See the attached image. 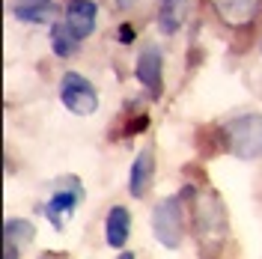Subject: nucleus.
Masks as SVG:
<instances>
[{
    "label": "nucleus",
    "mask_w": 262,
    "mask_h": 259,
    "mask_svg": "<svg viewBox=\"0 0 262 259\" xmlns=\"http://www.w3.org/2000/svg\"><path fill=\"white\" fill-rule=\"evenodd\" d=\"M3 232H6V235H3V244H9V247H15V250H24V247L33 242L36 227H33L30 221H24V218H12V221H6Z\"/></svg>",
    "instance_id": "nucleus-12"
},
{
    "label": "nucleus",
    "mask_w": 262,
    "mask_h": 259,
    "mask_svg": "<svg viewBox=\"0 0 262 259\" xmlns=\"http://www.w3.org/2000/svg\"><path fill=\"white\" fill-rule=\"evenodd\" d=\"M152 232L161 247L176 250L182 244V200L179 197H167L161 200L152 211Z\"/></svg>",
    "instance_id": "nucleus-5"
},
{
    "label": "nucleus",
    "mask_w": 262,
    "mask_h": 259,
    "mask_svg": "<svg viewBox=\"0 0 262 259\" xmlns=\"http://www.w3.org/2000/svg\"><path fill=\"white\" fill-rule=\"evenodd\" d=\"M83 200V188H81V179L78 176H63L54 188H51V197L42 203V214L48 218L54 229H63L72 214L78 209V203Z\"/></svg>",
    "instance_id": "nucleus-2"
},
{
    "label": "nucleus",
    "mask_w": 262,
    "mask_h": 259,
    "mask_svg": "<svg viewBox=\"0 0 262 259\" xmlns=\"http://www.w3.org/2000/svg\"><path fill=\"white\" fill-rule=\"evenodd\" d=\"M128 229H131V218L125 206H114L107 211V221H104V239L111 247H122L128 242Z\"/></svg>",
    "instance_id": "nucleus-9"
},
{
    "label": "nucleus",
    "mask_w": 262,
    "mask_h": 259,
    "mask_svg": "<svg viewBox=\"0 0 262 259\" xmlns=\"http://www.w3.org/2000/svg\"><path fill=\"white\" fill-rule=\"evenodd\" d=\"M152 170H155V164H152V152L143 149V152H137V158L131 164V173H128V194L134 200H143L149 191V182H152Z\"/></svg>",
    "instance_id": "nucleus-8"
},
{
    "label": "nucleus",
    "mask_w": 262,
    "mask_h": 259,
    "mask_svg": "<svg viewBox=\"0 0 262 259\" xmlns=\"http://www.w3.org/2000/svg\"><path fill=\"white\" fill-rule=\"evenodd\" d=\"M18 253H21V250L9 247V244H3V256H6V259H18Z\"/></svg>",
    "instance_id": "nucleus-15"
},
{
    "label": "nucleus",
    "mask_w": 262,
    "mask_h": 259,
    "mask_svg": "<svg viewBox=\"0 0 262 259\" xmlns=\"http://www.w3.org/2000/svg\"><path fill=\"white\" fill-rule=\"evenodd\" d=\"M131 36H134L131 27H122V30H119V39H122V42H131Z\"/></svg>",
    "instance_id": "nucleus-16"
},
{
    "label": "nucleus",
    "mask_w": 262,
    "mask_h": 259,
    "mask_svg": "<svg viewBox=\"0 0 262 259\" xmlns=\"http://www.w3.org/2000/svg\"><path fill=\"white\" fill-rule=\"evenodd\" d=\"M212 3L227 24H247L259 6V0H212Z\"/></svg>",
    "instance_id": "nucleus-10"
},
{
    "label": "nucleus",
    "mask_w": 262,
    "mask_h": 259,
    "mask_svg": "<svg viewBox=\"0 0 262 259\" xmlns=\"http://www.w3.org/2000/svg\"><path fill=\"white\" fill-rule=\"evenodd\" d=\"M96 15H98V6L93 3V0H69L63 24L78 42H83L90 33L96 30Z\"/></svg>",
    "instance_id": "nucleus-7"
},
{
    "label": "nucleus",
    "mask_w": 262,
    "mask_h": 259,
    "mask_svg": "<svg viewBox=\"0 0 262 259\" xmlns=\"http://www.w3.org/2000/svg\"><path fill=\"white\" fill-rule=\"evenodd\" d=\"M60 101L75 116H90L98 111V93L96 87L78 72H66L60 78Z\"/></svg>",
    "instance_id": "nucleus-4"
},
{
    "label": "nucleus",
    "mask_w": 262,
    "mask_h": 259,
    "mask_svg": "<svg viewBox=\"0 0 262 259\" xmlns=\"http://www.w3.org/2000/svg\"><path fill=\"white\" fill-rule=\"evenodd\" d=\"M54 12V0H18L15 3V18L27 24H42Z\"/></svg>",
    "instance_id": "nucleus-13"
},
{
    "label": "nucleus",
    "mask_w": 262,
    "mask_h": 259,
    "mask_svg": "<svg viewBox=\"0 0 262 259\" xmlns=\"http://www.w3.org/2000/svg\"><path fill=\"white\" fill-rule=\"evenodd\" d=\"M119 259H134V253H122V256H119Z\"/></svg>",
    "instance_id": "nucleus-17"
},
{
    "label": "nucleus",
    "mask_w": 262,
    "mask_h": 259,
    "mask_svg": "<svg viewBox=\"0 0 262 259\" xmlns=\"http://www.w3.org/2000/svg\"><path fill=\"white\" fill-rule=\"evenodd\" d=\"M51 48L57 57H72L78 51V39L66 30V24H54L51 27Z\"/></svg>",
    "instance_id": "nucleus-14"
},
{
    "label": "nucleus",
    "mask_w": 262,
    "mask_h": 259,
    "mask_svg": "<svg viewBox=\"0 0 262 259\" xmlns=\"http://www.w3.org/2000/svg\"><path fill=\"white\" fill-rule=\"evenodd\" d=\"M227 149L242 161L262 158V114H242L224 122Z\"/></svg>",
    "instance_id": "nucleus-1"
},
{
    "label": "nucleus",
    "mask_w": 262,
    "mask_h": 259,
    "mask_svg": "<svg viewBox=\"0 0 262 259\" xmlns=\"http://www.w3.org/2000/svg\"><path fill=\"white\" fill-rule=\"evenodd\" d=\"M194 229H196V239L200 242H209L212 239L214 247L221 244L224 232H227L224 206H221V200L212 191H203V194L194 197Z\"/></svg>",
    "instance_id": "nucleus-3"
},
{
    "label": "nucleus",
    "mask_w": 262,
    "mask_h": 259,
    "mask_svg": "<svg viewBox=\"0 0 262 259\" xmlns=\"http://www.w3.org/2000/svg\"><path fill=\"white\" fill-rule=\"evenodd\" d=\"M185 12H188V0H161L158 3V27L161 33H176L185 24Z\"/></svg>",
    "instance_id": "nucleus-11"
},
{
    "label": "nucleus",
    "mask_w": 262,
    "mask_h": 259,
    "mask_svg": "<svg viewBox=\"0 0 262 259\" xmlns=\"http://www.w3.org/2000/svg\"><path fill=\"white\" fill-rule=\"evenodd\" d=\"M161 69H164V57L158 45H146L137 57V66H134V78L143 83L149 90L152 98H161L164 90V78H161Z\"/></svg>",
    "instance_id": "nucleus-6"
}]
</instances>
